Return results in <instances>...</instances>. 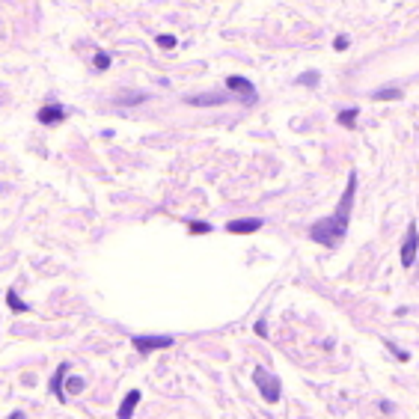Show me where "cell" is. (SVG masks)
<instances>
[{"instance_id":"obj_1","label":"cell","mask_w":419,"mask_h":419,"mask_svg":"<svg viewBox=\"0 0 419 419\" xmlns=\"http://www.w3.org/2000/svg\"><path fill=\"white\" fill-rule=\"evenodd\" d=\"M354 196H357V173H348V185H345V193L339 196V205L333 214L315 220L309 226V238L315 244H324V247H339L348 235L351 226V208H354Z\"/></svg>"},{"instance_id":"obj_2","label":"cell","mask_w":419,"mask_h":419,"mask_svg":"<svg viewBox=\"0 0 419 419\" xmlns=\"http://www.w3.org/2000/svg\"><path fill=\"white\" fill-rule=\"evenodd\" d=\"M253 384L259 386V392H262V399L268 404H277L279 402V396H282V384H279L277 375H271L265 366L253 369Z\"/></svg>"},{"instance_id":"obj_3","label":"cell","mask_w":419,"mask_h":419,"mask_svg":"<svg viewBox=\"0 0 419 419\" xmlns=\"http://www.w3.org/2000/svg\"><path fill=\"white\" fill-rule=\"evenodd\" d=\"M134 348L140 354H152V351H161V348H170L173 345V336H161V333H137L131 336Z\"/></svg>"},{"instance_id":"obj_4","label":"cell","mask_w":419,"mask_h":419,"mask_svg":"<svg viewBox=\"0 0 419 419\" xmlns=\"http://www.w3.org/2000/svg\"><path fill=\"white\" fill-rule=\"evenodd\" d=\"M226 89H232L235 95H241V101H244V104H253V101L259 98L256 84H253V81H247V77H241V74H229V77H226Z\"/></svg>"},{"instance_id":"obj_5","label":"cell","mask_w":419,"mask_h":419,"mask_svg":"<svg viewBox=\"0 0 419 419\" xmlns=\"http://www.w3.org/2000/svg\"><path fill=\"white\" fill-rule=\"evenodd\" d=\"M416 253H419L416 223H407V235H404V244H402V268H410V265L416 262Z\"/></svg>"},{"instance_id":"obj_6","label":"cell","mask_w":419,"mask_h":419,"mask_svg":"<svg viewBox=\"0 0 419 419\" xmlns=\"http://www.w3.org/2000/svg\"><path fill=\"white\" fill-rule=\"evenodd\" d=\"M66 116H69V110L60 104V101H48V104L36 113V119L42 125H60V122H66Z\"/></svg>"},{"instance_id":"obj_7","label":"cell","mask_w":419,"mask_h":419,"mask_svg":"<svg viewBox=\"0 0 419 419\" xmlns=\"http://www.w3.org/2000/svg\"><path fill=\"white\" fill-rule=\"evenodd\" d=\"M262 226H265V220H259V217H241V220H229L226 232H232V235H253Z\"/></svg>"},{"instance_id":"obj_8","label":"cell","mask_w":419,"mask_h":419,"mask_svg":"<svg viewBox=\"0 0 419 419\" xmlns=\"http://www.w3.org/2000/svg\"><path fill=\"white\" fill-rule=\"evenodd\" d=\"M66 375H69V363H60L51 378V392L57 396V402H66V389H63L66 386Z\"/></svg>"},{"instance_id":"obj_9","label":"cell","mask_w":419,"mask_h":419,"mask_svg":"<svg viewBox=\"0 0 419 419\" xmlns=\"http://www.w3.org/2000/svg\"><path fill=\"white\" fill-rule=\"evenodd\" d=\"M140 399H143V396H140V389H128V392H125V399H122V404H119V419H131V416H134Z\"/></svg>"},{"instance_id":"obj_10","label":"cell","mask_w":419,"mask_h":419,"mask_svg":"<svg viewBox=\"0 0 419 419\" xmlns=\"http://www.w3.org/2000/svg\"><path fill=\"white\" fill-rule=\"evenodd\" d=\"M357 119H360V110H357V107H345V110H339V116H336V122L342 125V128H354Z\"/></svg>"},{"instance_id":"obj_11","label":"cell","mask_w":419,"mask_h":419,"mask_svg":"<svg viewBox=\"0 0 419 419\" xmlns=\"http://www.w3.org/2000/svg\"><path fill=\"white\" fill-rule=\"evenodd\" d=\"M372 98H375V101H399V98H402V89H399V87L375 89V92H372Z\"/></svg>"},{"instance_id":"obj_12","label":"cell","mask_w":419,"mask_h":419,"mask_svg":"<svg viewBox=\"0 0 419 419\" xmlns=\"http://www.w3.org/2000/svg\"><path fill=\"white\" fill-rule=\"evenodd\" d=\"M229 98H223V95H193V98H188V104L193 107H208V104H226Z\"/></svg>"},{"instance_id":"obj_13","label":"cell","mask_w":419,"mask_h":419,"mask_svg":"<svg viewBox=\"0 0 419 419\" xmlns=\"http://www.w3.org/2000/svg\"><path fill=\"white\" fill-rule=\"evenodd\" d=\"M6 303H9V309H12V312H30V306H27V303H24V300H21L12 289L6 292Z\"/></svg>"},{"instance_id":"obj_14","label":"cell","mask_w":419,"mask_h":419,"mask_svg":"<svg viewBox=\"0 0 419 419\" xmlns=\"http://www.w3.org/2000/svg\"><path fill=\"white\" fill-rule=\"evenodd\" d=\"M84 386H87V381H84V378H69L63 389H69V396H81V392H84Z\"/></svg>"},{"instance_id":"obj_15","label":"cell","mask_w":419,"mask_h":419,"mask_svg":"<svg viewBox=\"0 0 419 419\" xmlns=\"http://www.w3.org/2000/svg\"><path fill=\"white\" fill-rule=\"evenodd\" d=\"M211 223H202V220H191V223H188V232H191V235H208L211 232Z\"/></svg>"},{"instance_id":"obj_16","label":"cell","mask_w":419,"mask_h":419,"mask_svg":"<svg viewBox=\"0 0 419 419\" xmlns=\"http://www.w3.org/2000/svg\"><path fill=\"white\" fill-rule=\"evenodd\" d=\"M297 84H300V87H318V71H306V74H300Z\"/></svg>"},{"instance_id":"obj_17","label":"cell","mask_w":419,"mask_h":419,"mask_svg":"<svg viewBox=\"0 0 419 419\" xmlns=\"http://www.w3.org/2000/svg\"><path fill=\"white\" fill-rule=\"evenodd\" d=\"M95 69H98V71H107V69H110V54H104V51L95 54Z\"/></svg>"},{"instance_id":"obj_18","label":"cell","mask_w":419,"mask_h":419,"mask_svg":"<svg viewBox=\"0 0 419 419\" xmlns=\"http://www.w3.org/2000/svg\"><path fill=\"white\" fill-rule=\"evenodd\" d=\"M155 42H158V48H167V51H170V48H175V36H170V33H167V36L161 33Z\"/></svg>"},{"instance_id":"obj_19","label":"cell","mask_w":419,"mask_h":419,"mask_svg":"<svg viewBox=\"0 0 419 419\" xmlns=\"http://www.w3.org/2000/svg\"><path fill=\"white\" fill-rule=\"evenodd\" d=\"M384 345H386L389 351H392V354H396V360H402V363H407V360H410V354H407V351H402V348H396V345H392L389 339H386Z\"/></svg>"},{"instance_id":"obj_20","label":"cell","mask_w":419,"mask_h":419,"mask_svg":"<svg viewBox=\"0 0 419 419\" xmlns=\"http://www.w3.org/2000/svg\"><path fill=\"white\" fill-rule=\"evenodd\" d=\"M348 45H351V39H348V36H336V42H333V48H336V51H345Z\"/></svg>"},{"instance_id":"obj_21","label":"cell","mask_w":419,"mask_h":419,"mask_svg":"<svg viewBox=\"0 0 419 419\" xmlns=\"http://www.w3.org/2000/svg\"><path fill=\"white\" fill-rule=\"evenodd\" d=\"M256 333H259L262 339H268V318H259V321H256Z\"/></svg>"},{"instance_id":"obj_22","label":"cell","mask_w":419,"mask_h":419,"mask_svg":"<svg viewBox=\"0 0 419 419\" xmlns=\"http://www.w3.org/2000/svg\"><path fill=\"white\" fill-rule=\"evenodd\" d=\"M9 419H27V416H24L21 410H15V413H9Z\"/></svg>"}]
</instances>
